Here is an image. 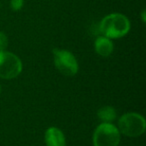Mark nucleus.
<instances>
[{
    "label": "nucleus",
    "mask_w": 146,
    "mask_h": 146,
    "mask_svg": "<svg viewBox=\"0 0 146 146\" xmlns=\"http://www.w3.org/2000/svg\"><path fill=\"white\" fill-rule=\"evenodd\" d=\"M101 35L109 39H119L129 33L131 23L126 15L114 12L104 16L98 25Z\"/></svg>",
    "instance_id": "1"
},
{
    "label": "nucleus",
    "mask_w": 146,
    "mask_h": 146,
    "mask_svg": "<svg viewBox=\"0 0 146 146\" xmlns=\"http://www.w3.org/2000/svg\"><path fill=\"white\" fill-rule=\"evenodd\" d=\"M117 128L120 134H123L127 137H139L144 134L146 130V120L140 113L127 112L119 117Z\"/></svg>",
    "instance_id": "2"
},
{
    "label": "nucleus",
    "mask_w": 146,
    "mask_h": 146,
    "mask_svg": "<svg viewBox=\"0 0 146 146\" xmlns=\"http://www.w3.org/2000/svg\"><path fill=\"white\" fill-rule=\"evenodd\" d=\"M121 134L113 123L101 122L95 128L92 136L93 146H119Z\"/></svg>",
    "instance_id": "3"
},
{
    "label": "nucleus",
    "mask_w": 146,
    "mask_h": 146,
    "mask_svg": "<svg viewBox=\"0 0 146 146\" xmlns=\"http://www.w3.org/2000/svg\"><path fill=\"white\" fill-rule=\"evenodd\" d=\"M54 66L65 76H75L79 70V64L72 52L66 49L54 48L52 51Z\"/></svg>",
    "instance_id": "4"
},
{
    "label": "nucleus",
    "mask_w": 146,
    "mask_h": 146,
    "mask_svg": "<svg viewBox=\"0 0 146 146\" xmlns=\"http://www.w3.org/2000/svg\"><path fill=\"white\" fill-rule=\"evenodd\" d=\"M23 64L16 54L9 51H0V78L14 79L21 74Z\"/></svg>",
    "instance_id": "5"
},
{
    "label": "nucleus",
    "mask_w": 146,
    "mask_h": 146,
    "mask_svg": "<svg viewBox=\"0 0 146 146\" xmlns=\"http://www.w3.org/2000/svg\"><path fill=\"white\" fill-rule=\"evenodd\" d=\"M46 146H66V138L61 129L58 127H49L44 134Z\"/></svg>",
    "instance_id": "6"
},
{
    "label": "nucleus",
    "mask_w": 146,
    "mask_h": 146,
    "mask_svg": "<svg viewBox=\"0 0 146 146\" xmlns=\"http://www.w3.org/2000/svg\"><path fill=\"white\" fill-rule=\"evenodd\" d=\"M94 50L101 57L110 56L114 51V44L112 42V39L107 38L103 35L98 36L94 42Z\"/></svg>",
    "instance_id": "7"
},
{
    "label": "nucleus",
    "mask_w": 146,
    "mask_h": 146,
    "mask_svg": "<svg viewBox=\"0 0 146 146\" xmlns=\"http://www.w3.org/2000/svg\"><path fill=\"white\" fill-rule=\"evenodd\" d=\"M97 117L101 122L112 123L117 117V111L112 106H102L98 109Z\"/></svg>",
    "instance_id": "8"
},
{
    "label": "nucleus",
    "mask_w": 146,
    "mask_h": 146,
    "mask_svg": "<svg viewBox=\"0 0 146 146\" xmlns=\"http://www.w3.org/2000/svg\"><path fill=\"white\" fill-rule=\"evenodd\" d=\"M8 37L4 32L0 31V51H5L8 47Z\"/></svg>",
    "instance_id": "9"
},
{
    "label": "nucleus",
    "mask_w": 146,
    "mask_h": 146,
    "mask_svg": "<svg viewBox=\"0 0 146 146\" xmlns=\"http://www.w3.org/2000/svg\"><path fill=\"white\" fill-rule=\"evenodd\" d=\"M24 5V0H10V8L13 11H20Z\"/></svg>",
    "instance_id": "10"
},
{
    "label": "nucleus",
    "mask_w": 146,
    "mask_h": 146,
    "mask_svg": "<svg viewBox=\"0 0 146 146\" xmlns=\"http://www.w3.org/2000/svg\"><path fill=\"white\" fill-rule=\"evenodd\" d=\"M140 16H141V20L143 23L146 22V11L145 9H143V10L141 11V14H140Z\"/></svg>",
    "instance_id": "11"
},
{
    "label": "nucleus",
    "mask_w": 146,
    "mask_h": 146,
    "mask_svg": "<svg viewBox=\"0 0 146 146\" xmlns=\"http://www.w3.org/2000/svg\"><path fill=\"white\" fill-rule=\"evenodd\" d=\"M1 92H2V85L0 83V94H1Z\"/></svg>",
    "instance_id": "12"
}]
</instances>
